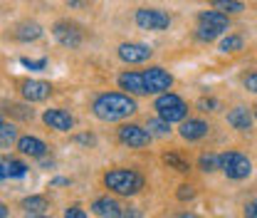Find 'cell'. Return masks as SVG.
Segmentation results:
<instances>
[{"label":"cell","instance_id":"cell-1","mask_svg":"<svg viewBox=\"0 0 257 218\" xmlns=\"http://www.w3.org/2000/svg\"><path fill=\"white\" fill-rule=\"evenodd\" d=\"M136 99L128 92H101L92 102V112L101 122H121L136 114Z\"/></svg>","mask_w":257,"mask_h":218},{"label":"cell","instance_id":"cell-2","mask_svg":"<svg viewBox=\"0 0 257 218\" xmlns=\"http://www.w3.org/2000/svg\"><path fill=\"white\" fill-rule=\"evenodd\" d=\"M144 176L134 169H111L104 174V186L116 196H136L144 188Z\"/></svg>","mask_w":257,"mask_h":218},{"label":"cell","instance_id":"cell-3","mask_svg":"<svg viewBox=\"0 0 257 218\" xmlns=\"http://www.w3.org/2000/svg\"><path fill=\"white\" fill-rule=\"evenodd\" d=\"M154 109L159 112L161 119H166V122H171V124H173V122H183L186 114H188V104L173 92L159 94L156 102H154Z\"/></svg>","mask_w":257,"mask_h":218},{"label":"cell","instance_id":"cell-4","mask_svg":"<svg viewBox=\"0 0 257 218\" xmlns=\"http://www.w3.org/2000/svg\"><path fill=\"white\" fill-rule=\"evenodd\" d=\"M220 169L227 179L242 181L252 174V161L240 152H225V154H220Z\"/></svg>","mask_w":257,"mask_h":218},{"label":"cell","instance_id":"cell-5","mask_svg":"<svg viewBox=\"0 0 257 218\" xmlns=\"http://www.w3.org/2000/svg\"><path fill=\"white\" fill-rule=\"evenodd\" d=\"M134 20H136V25L141 30H151V32H163L168 30V25H171V15L163 13V10H156V8H139Z\"/></svg>","mask_w":257,"mask_h":218},{"label":"cell","instance_id":"cell-6","mask_svg":"<svg viewBox=\"0 0 257 218\" xmlns=\"http://www.w3.org/2000/svg\"><path fill=\"white\" fill-rule=\"evenodd\" d=\"M52 35H55V40H57L62 47H69V50L79 47L82 40H84V35H82V30H79V25H74V23H69V20L55 23V25H52Z\"/></svg>","mask_w":257,"mask_h":218},{"label":"cell","instance_id":"cell-7","mask_svg":"<svg viewBox=\"0 0 257 218\" xmlns=\"http://www.w3.org/2000/svg\"><path fill=\"white\" fill-rule=\"evenodd\" d=\"M144 80H146V87L149 94H163L173 87V75L163 67H149L144 69Z\"/></svg>","mask_w":257,"mask_h":218},{"label":"cell","instance_id":"cell-8","mask_svg":"<svg viewBox=\"0 0 257 218\" xmlns=\"http://www.w3.org/2000/svg\"><path fill=\"white\" fill-rule=\"evenodd\" d=\"M119 141L131 149H144L151 141V131L139 124H121L119 126Z\"/></svg>","mask_w":257,"mask_h":218},{"label":"cell","instance_id":"cell-9","mask_svg":"<svg viewBox=\"0 0 257 218\" xmlns=\"http://www.w3.org/2000/svg\"><path fill=\"white\" fill-rule=\"evenodd\" d=\"M116 55H119V60H124L128 64H139V62L151 60L154 50L149 45H144V42H121L116 47Z\"/></svg>","mask_w":257,"mask_h":218},{"label":"cell","instance_id":"cell-10","mask_svg":"<svg viewBox=\"0 0 257 218\" xmlns=\"http://www.w3.org/2000/svg\"><path fill=\"white\" fill-rule=\"evenodd\" d=\"M42 122L50 126V129H55V131H69V129H74V117L69 112H64V109H45Z\"/></svg>","mask_w":257,"mask_h":218},{"label":"cell","instance_id":"cell-11","mask_svg":"<svg viewBox=\"0 0 257 218\" xmlns=\"http://www.w3.org/2000/svg\"><path fill=\"white\" fill-rule=\"evenodd\" d=\"M119 87L121 90H126L128 94H149V87H146V80H144V72H131V69H126V72H121L119 75Z\"/></svg>","mask_w":257,"mask_h":218},{"label":"cell","instance_id":"cell-12","mask_svg":"<svg viewBox=\"0 0 257 218\" xmlns=\"http://www.w3.org/2000/svg\"><path fill=\"white\" fill-rule=\"evenodd\" d=\"M20 92L28 102H45L52 92V87H50V82H42V80H25L20 85Z\"/></svg>","mask_w":257,"mask_h":218},{"label":"cell","instance_id":"cell-13","mask_svg":"<svg viewBox=\"0 0 257 218\" xmlns=\"http://www.w3.org/2000/svg\"><path fill=\"white\" fill-rule=\"evenodd\" d=\"M92 213H96L99 218H124V208L116 198H109V196H101L92 203Z\"/></svg>","mask_w":257,"mask_h":218},{"label":"cell","instance_id":"cell-14","mask_svg":"<svg viewBox=\"0 0 257 218\" xmlns=\"http://www.w3.org/2000/svg\"><path fill=\"white\" fill-rule=\"evenodd\" d=\"M208 131H210V126H208V122H203V119H183L181 129H178V134L186 141H198V139L208 136Z\"/></svg>","mask_w":257,"mask_h":218},{"label":"cell","instance_id":"cell-15","mask_svg":"<svg viewBox=\"0 0 257 218\" xmlns=\"http://www.w3.org/2000/svg\"><path fill=\"white\" fill-rule=\"evenodd\" d=\"M47 144L42 141V139H37V136H20L18 139V152L20 154H25V156H32V159H42V156L47 154Z\"/></svg>","mask_w":257,"mask_h":218},{"label":"cell","instance_id":"cell-16","mask_svg":"<svg viewBox=\"0 0 257 218\" xmlns=\"http://www.w3.org/2000/svg\"><path fill=\"white\" fill-rule=\"evenodd\" d=\"M198 25H208V28L218 30L220 35L230 30V20H227V15L220 13V10H203V13L198 15Z\"/></svg>","mask_w":257,"mask_h":218},{"label":"cell","instance_id":"cell-17","mask_svg":"<svg viewBox=\"0 0 257 218\" xmlns=\"http://www.w3.org/2000/svg\"><path fill=\"white\" fill-rule=\"evenodd\" d=\"M252 112L247 109V107H235V109H230L227 112V124L235 126L237 131H247L250 126H252Z\"/></svg>","mask_w":257,"mask_h":218},{"label":"cell","instance_id":"cell-18","mask_svg":"<svg viewBox=\"0 0 257 218\" xmlns=\"http://www.w3.org/2000/svg\"><path fill=\"white\" fill-rule=\"evenodd\" d=\"M0 176L3 179H23L28 174V164L18 161V159H3L0 161Z\"/></svg>","mask_w":257,"mask_h":218},{"label":"cell","instance_id":"cell-19","mask_svg":"<svg viewBox=\"0 0 257 218\" xmlns=\"http://www.w3.org/2000/svg\"><path fill=\"white\" fill-rule=\"evenodd\" d=\"M40 37H42V28L37 23H20L15 28V40H20V42H32Z\"/></svg>","mask_w":257,"mask_h":218},{"label":"cell","instance_id":"cell-20","mask_svg":"<svg viewBox=\"0 0 257 218\" xmlns=\"http://www.w3.org/2000/svg\"><path fill=\"white\" fill-rule=\"evenodd\" d=\"M47 208H50V203H47L45 196H28V198H23V211L25 213H45Z\"/></svg>","mask_w":257,"mask_h":218},{"label":"cell","instance_id":"cell-21","mask_svg":"<svg viewBox=\"0 0 257 218\" xmlns=\"http://www.w3.org/2000/svg\"><path fill=\"white\" fill-rule=\"evenodd\" d=\"M210 5H213V10H220L225 15H240L245 10V3H240V0H213Z\"/></svg>","mask_w":257,"mask_h":218},{"label":"cell","instance_id":"cell-22","mask_svg":"<svg viewBox=\"0 0 257 218\" xmlns=\"http://www.w3.org/2000/svg\"><path fill=\"white\" fill-rule=\"evenodd\" d=\"M242 37L240 35H227V37H223L220 40V52L223 55H235V52H240L242 50Z\"/></svg>","mask_w":257,"mask_h":218},{"label":"cell","instance_id":"cell-23","mask_svg":"<svg viewBox=\"0 0 257 218\" xmlns=\"http://www.w3.org/2000/svg\"><path fill=\"white\" fill-rule=\"evenodd\" d=\"M146 129L151 131V136L163 139V136H168V134H171V122H166V119L156 117V119H149V122H146Z\"/></svg>","mask_w":257,"mask_h":218},{"label":"cell","instance_id":"cell-24","mask_svg":"<svg viewBox=\"0 0 257 218\" xmlns=\"http://www.w3.org/2000/svg\"><path fill=\"white\" fill-rule=\"evenodd\" d=\"M163 159V164L166 166H171V169H176V171H181V174H188V161L183 159V156H178V154H173V152H168V154H163L161 156Z\"/></svg>","mask_w":257,"mask_h":218},{"label":"cell","instance_id":"cell-25","mask_svg":"<svg viewBox=\"0 0 257 218\" xmlns=\"http://www.w3.org/2000/svg\"><path fill=\"white\" fill-rule=\"evenodd\" d=\"M198 166H200V171L210 174V171L220 169V156H215V154H200V159H198Z\"/></svg>","mask_w":257,"mask_h":218},{"label":"cell","instance_id":"cell-26","mask_svg":"<svg viewBox=\"0 0 257 218\" xmlns=\"http://www.w3.org/2000/svg\"><path fill=\"white\" fill-rule=\"evenodd\" d=\"M13 141H15V126L3 122L0 124V144H3V149H10Z\"/></svg>","mask_w":257,"mask_h":218},{"label":"cell","instance_id":"cell-27","mask_svg":"<svg viewBox=\"0 0 257 218\" xmlns=\"http://www.w3.org/2000/svg\"><path fill=\"white\" fill-rule=\"evenodd\" d=\"M20 64L28 67L30 72H42L47 67V57H40V60H30V57H20Z\"/></svg>","mask_w":257,"mask_h":218},{"label":"cell","instance_id":"cell-28","mask_svg":"<svg viewBox=\"0 0 257 218\" xmlns=\"http://www.w3.org/2000/svg\"><path fill=\"white\" fill-rule=\"evenodd\" d=\"M218 35H220V32L213 30V28H208V25H198V30H195V37L203 40V42H213Z\"/></svg>","mask_w":257,"mask_h":218},{"label":"cell","instance_id":"cell-29","mask_svg":"<svg viewBox=\"0 0 257 218\" xmlns=\"http://www.w3.org/2000/svg\"><path fill=\"white\" fill-rule=\"evenodd\" d=\"M200 112H215L220 104H218V99H213V97H203V99H198V104H195Z\"/></svg>","mask_w":257,"mask_h":218},{"label":"cell","instance_id":"cell-30","mask_svg":"<svg viewBox=\"0 0 257 218\" xmlns=\"http://www.w3.org/2000/svg\"><path fill=\"white\" fill-rule=\"evenodd\" d=\"M15 117H20V119H32V109H25V107H20V104H10L8 107Z\"/></svg>","mask_w":257,"mask_h":218},{"label":"cell","instance_id":"cell-31","mask_svg":"<svg viewBox=\"0 0 257 218\" xmlns=\"http://www.w3.org/2000/svg\"><path fill=\"white\" fill-rule=\"evenodd\" d=\"M176 196H178V201H191L193 196H195V191H193V186H188V184H183V186H178V191H176Z\"/></svg>","mask_w":257,"mask_h":218},{"label":"cell","instance_id":"cell-32","mask_svg":"<svg viewBox=\"0 0 257 218\" xmlns=\"http://www.w3.org/2000/svg\"><path fill=\"white\" fill-rule=\"evenodd\" d=\"M64 218H89V216H87V211L82 206H69L64 211Z\"/></svg>","mask_w":257,"mask_h":218},{"label":"cell","instance_id":"cell-33","mask_svg":"<svg viewBox=\"0 0 257 218\" xmlns=\"http://www.w3.org/2000/svg\"><path fill=\"white\" fill-rule=\"evenodd\" d=\"M245 87H247L252 94H257V72H252V75L245 77Z\"/></svg>","mask_w":257,"mask_h":218},{"label":"cell","instance_id":"cell-34","mask_svg":"<svg viewBox=\"0 0 257 218\" xmlns=\"http://www.w3.org/2000/svg\"><path fill=\"white\" fill-rule=\"evenodd\" d=\"M74 141L77 144H84V147H92L94 144V136L92 134H79V136H74Z\"/></svg>","mask_w":257,"mask_h":218},{"label":"cell","instance_id":"cell-35","mask_svg":"<svg viewBox=\"0 0 257 218\" xmlns=\"http://www.w3.org/2000/svg\"><path fill=\"white\" fill-rule=\"evenodd\" d=\"M245 218H257V201L245 206Z\"/></svg>","mask_w":257,"mask_h":218},{"label":"cell","instance_id":"cell-36","mask_svg":"<svg viewBox=\"0 0 257 218\" xmlns=\"http://www.w3.org/2000/svg\"><path fill=\"white\" fill-rule=\"evenodd\" d=\"M124 218H141V213L134 211V208H128V211H124Z\"/></svg>","mask_w":257,"mask_h":218},{"label":"cell","instance_id":"cell-37","mask_svg":"<svg viewBox=\"0 0 257 218\" xmlns=\"http://www.w3.org/2000/svg\"><path fill=\"white\" fill-rule=\"evenodd\" d=\"M69 179H52V186H67Z\"/></svg>","mask_w":257,"mask_h":218},{"label":"cell","instance_id":"cell-38","mask_svg":"<svg viewBox=\"0 0 257 218\" xmlns=\"http://www.w3.org/2000/svg\"><path fill=\"white\" fill-rule=\"evenodd\" d=\"M25 218H52V216H47V213H25Z\"/></svg>","mask_w":257,"mask_h":218},{"label":"cell","instance_id":"cell-39","mask_svg":"<svg viewBox=\"0 0 257 218\" xmlns=\"http://www.w3.org/2000/svg\"><path fill=\"white\" fill-rule=\"evenodd\" d=\"M0 218H8V206H0Z\"/></svg>","mask_w":257,"mask_h":218},{"label":"cell","instance_id":"cell-40","mask_svg":"<svg viewBox=\"0 0 257 218\" xmlns=\"http://www.w3.org/2000/svg\"><path fill=\"white\" fill-rule=\"evenodd\" d=\"M67 5H74L77 8V5H82V0H67Z\"/></svg>","mask_w":257,"mask_h":218},{"label":"cell","instance_id":"cell-41","mask_svg":"<svg viewBox=\"0 0 257 218\" xmlns=\"http://www.w3.org/2000/svg\"><path fill=\"white\" fill-rule=\"evenodd\" d=\"M178 218H198V216H195V213H181Z\"/></svg>","mask_w":257,"mask_h":218},{"label":"cell","instance_id":"cell-42","mask_svg":"<svg viewBox=\"0 0 257 218\" xmlns=\"http://www.w3.org/2000/svg\"><path fill=\"white\" fill-rule=\"evenodd\" d=\"M255 122H257V107H255Z\"/></svg>","mask_w":257,"mask_h":218}]
</instances>
